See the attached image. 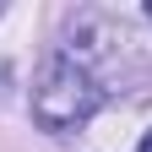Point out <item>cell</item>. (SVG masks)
Returning <instances> with one entry per match:
<instances>
[{
  "label": "cell",
  "instance_id": "cell-1",
  "mask_svg": "<svg viewBox=\"0 0 152 152\" xmlns=\"http://www.w3.org/2000/svg\"><path fill=\"white\" fill-rule=\"evenodd\" d=\"M103 103V92L98 82H92V71L82 60H71V54H49L44 71H38V82H33V120L44 125V130H76V125H87L92 114H98Z\"/></svg>",
  "mask_w": 152,
  "mask_h": 152
},
{
  "label": "cell",
  "instance_id": "cell-2",
  "mask_svg": "<svg viewBox=\"0 0 152 152\" xmlns=\"http://www.w3.org/2000/svg\"><path fill=\"white\" fill-rule=\"evenodd\" d=\"M136 152H152V130H147V136H141V147H136Z\"/></svg>",
  "mask_w": 152,
  "mask_h": 152
},
{
  "label": "cell",
  "instance_id": "cell-3",
  "mask_svg": "<svg viewBox=\"0 0 152 152\" xmlns=\"http://www.w3.org/2000/svg\"><path fill=\"white\" fill-rule=\"evenodd\" d=\"M147 16H152V6H147Z\"/></svg>",
  "mask_w": 152,
  "mask_h": 152
}]
</instances>
